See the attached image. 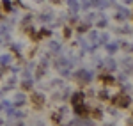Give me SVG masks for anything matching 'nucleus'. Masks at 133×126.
I'll list each match as a JSON object with an SVG mask.
<instances>
[{"mask_svg": "<svg viewBox=\"0 0 133 126\" xmlns=\"http://www.w3.org/2000/svg\"><path fill=\"white\" fill-rule=\"evenodd\" d=\"M75 78H76V80H80L82 84H85V82H89V80L92 78V71L80 69V71H76V73H75Z\"/></svg>", "mask_w": 133, "mask_h": 126, "instance_id": "1", "label": "nucleus"}, {"mask_svg": "<svg viewBox=\"0 0 133 126\" xmlns=\"http://www.w3.org/2000/svg\"><path fill=\"white\" fill-rule=\"evenodd\" d=\"M114 103L124 108V107L130 105V96H126V94H119V96H115V98H114Z\"/></svg>", "mask_w": 133, "mask_h": 126, "instance_id": "2", "label": "nucleus"}, {"mask_svg": "<svg viewBox=\"0 0 133 126\" xmlns=\"http://www.w3.org/2000/svg\"><path fill=\"white\" fill-rule=\"evenodd\" d=\"M105 48H107V52L112 55V53H115L119 50V44H117V43H108V44H105Z\"/></svg>", "mask_w": 133, "mask_h": 126, "instance_id": "3", "label": "nucleus"}, {"mask_svg": "<svg viewBox=\"0 0 133 126\" xmlns=\"http://www.w3.org/2000/svg\"><path fill=\"white\" fill-rule=\"evenodd\" d=\"M32 100H34V103H36V105H41L43 101H44V96L39 94V92H34V94H32Z\"/></svg>", "mask_w": 133, "mask_h": 126, "instance_id": "4", "label": "nucleus"}, {"mask_svg": "<svg viewBox=\"0 0 133 126\" xmlns=\"http://www.w3.org/2000/svg\"><path fill=\"white\" fill-rule=\"evenodd\" d=\"M82 100H83V94L76 92V94H73V98H71V103H73V105H78V103H82Z\"/></svg>", "mask_w": 133, "mask_h": 126, "instance_id": "5", "label": "nucleus"}, {"mask_svg": "<svg viewBox=\"0 0 133 126\" xmlns=\"http://www.w3.org/2000/svg\"><path fill=\"white\" fill-rule=\"evenodd\" d=\"M68 4L71 5V9H73V11L78 9V2H76V0H68Z\"/></svg>", "mask_w": 133, "mask_h": 126, "instance_id": "6", "label": "nucleus"}, {"mask_svg": "<svg viewBox=\"0 0 133 126\" xmlns=\"http://www.w3.org/2000/svg\"><path fill=\"white\" fill-rule=\"evenodd\" d=\"M30 85H32V80H25L23 82V89H32Z\"/></svg>", "mask_w": 133, "mask_h": 126, "instance_id": "7", "label": "nucleus"}, {"mask_svg": "<svg viewBox=\"0 0 133 126\" xmlns=\"http://www.w3.org/2000/svg\"><path fill=\"white\" fill-rule=\"evenodd\" d=\"M2 5H4V7H5L7 11L11 9V4H9V0H4V2H2Z\"/></svg>", "mask_w": 133, "mask_h": 126, "instance_id": "8", "label": "nucleus"}, {"mask_svg": "<svg viewBox=\"0 0 133 126\" xmlns=\"http://www.w3.org/2000/svg\"><path fill=\"white\" fill-rule=\"evenodd\" d=\"M64 36L69 37V36H71V29H64Z\"/></svg>", "mask_w": 133, "mask_h": 126, "instance_id": "9", "label": "nucleus"}, {"mask_svg": "<svg viewBox=\"0 0 133 126\" xmlns=\"http://www.w3.org/2000/svg\"><path fill=\"white\" fill-rule=\"evenodd\" d=\"M78 30H80V32H85V30H87V25H80V27H78Z\"/></svg>", "mask_w": 133, "mask_h": 126, "instance_id": "10", "label": "nucleus"}, {"mask_svg": "<svg viewBox=\"0 0 133 126\" xmlns=\"http://www.w3.org/2000/svg\"><path fill=\"white\" fill-rule=\"evenodd\" d=\"M51 2H53V4H61L62 0H51Z\"/></svg>", "mask_w": 133, "mask_h": 126, "instance_id": "11", "label": "nucleus"}, {"mask_svg": "<svg viewBox=\"0 0 133 126\" xmlns=\"http://www.w3.org/2000/svg\"><path fill=\"white\" fill-rule=\"evenodd\" d=\"M124 2H126V4H131V2H133V0H124Z\"/></svg>", "mask_w": 133, "mask_h": 126, "instance_id": "12", "label": "nucleus"}]
</instances>
